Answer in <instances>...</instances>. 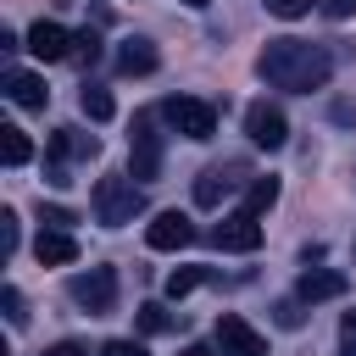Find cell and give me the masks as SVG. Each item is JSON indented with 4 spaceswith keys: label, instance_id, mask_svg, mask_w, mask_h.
<instances>
[{
    "label": "cell",
    "instance_id": "1",
    "mask_svg": "<svg viewBox=\"0 0 356 356\" xmlns=\"http://www.w3.org/2000/svg\"><path fill=\"white\" fill-rule=\"evenodd\" d=\"M334 72V56L312 39H267L256 56V78L267 89H289V95H312L323 89Z\"/></svg>",
    "mask_w": 356,
    "mask_h": 356
},
{
    "label": "cell",
    "instance_id": "2",
    "mask_svg": "<svg viewBox=\"0 0 356 356\" xmlns=\"http://www.w3.org/2000/svg\"><path fill=\"white\" fill-rule=\"evenodd\" d=\"M95 222H106V228H122V222H134L139 211H145V189L128 178V172H106V178H95Z\"/></svg>",
    "mask_w": 356,
    "mask_h": 356
},
{
    "label": "cell",
    "instance_id": "3",
    "mask_svg": "<svg viewBox=\"0 0 356 356\" xmlns=\"http://www.w3.org/2000/svg\"><path fill=\"white\" fill-rule=\"evenodd\" d=\"M161 117H167L184 139H211V134H217V106L200 100V95H167V100H161Z\"/></svg>",
    "mask_w": 356,
    "mask_h": 356
},
{
    "label": "cell",
    "instance_id": "4",
    "mask_svg": "<svg viewBox=\"0 0 356 356\" xmlns=\"http://www.w3.org/2000/svg\"><path fill=\"white\" fill-rule=\"evenodd\" d=\"M161 172V134H156V111H139L134 117V139H128V178L134 184H150Z\"/></svg>",
    "mask_w": 356,
    "mask_h": 356
},
{
    "label": "cell",
    "instance_id": "5",
    "mask_svg": "<svg viewBox=\"0 0 356 356\" xmlns=\"http://www.w3.org/2000/svg\"><path fill=\"white\" fill-rule=\"evenodd\" d=\"M67 295L89 312V317H106L117 306V267H89V273H72Z\"/></svg>",
    "mask_w": 356,
    "mask_h": 356
},
{
    "label": "cell",
    "instance_id": "6",
    "mask_svg": "<svg viewBox=\"0 0 356 356\" xmlns=\"http://www.w3.org/2000/svg\"><path fill=\"white\" fill-rule=\"evenodd\" d=\"M211 339H217V350H222V356H267V339H261L239 312H222V317H217V328H211Z\"/></svg>",
    "mask_w": 356,
    "mask_h": 356
},
{
    "label": "cell",
    "instance_id": "7",
    "mask_svg": "<svg viewBox=\"0 0 356 356\" xmlns=\"http://www.w3.org/2000/svg\"><path fill=\"white\" fill-rule=\"evenodd\" d=\"M245 134H250V145L278 150V145L289 139V122H284V111H278L273 100H250V106H245Z\"/></svg>",
    "mask_w": 356,
    "mask_h": 356
},
{
    "label": "cell",
    "instance_id": "8",
    "mask_svg": "<svg viewBox=\"0 0 356 356\" xmlns=\"http://www.w3.org/2000/svg\"><path fill=\"white\" fill-rule=\"evenodd\" d=\"M95 150H100V139H95V134H83V128H56V134H50V184H67V178H61V172H67V161H72V156H83V161H89Z\"/></svg>",
    "mask_w": 356,
    "mask_h": 356
},
{
    "label": "cell",
    "instance_id": "9",
    "mask_svg": "<svg viewBox=\"0 0 356 356\" xmlns=\"http://www.w3.org/2000/svg\"><path fill=\"white\" fill-rule=\"evenodd\" d=\"M217 250H256L261 245V222L250 217V211H228L222 222H211V234H206Z\"/></svg>",
    "mask_w": 356,
    "mask_h": 356
},
{
    "label": "cell",
    "instance_id": "10",
    "mask_svg": "<svg viewBox=\"0 0 356 356\" xmlns=\"http://www.w3.org/2000/svg\"><path fill=\"white\" fill-rule=\"evenodd\" d=\"M189 239H195V222H189L184 211H156L150 228H145V245H150V250H184Z\"/></svg>",
    "mask_w": 356,
    "mask_h": 356
},
{
    "label": "cell",
    "instance_id": "11",
    "mask_svg": "<svg viewBox=\"0 0 356 356\" xmlns=\"http://www.w3.org/2000/svg\"><path fill=\"white\" fill-rule=\"evenodd\" d=\"M28 50H33L39 61H72V33H67L61 22H44V17H39V22L28 28Z\"/></svg>",
    "mask_w": 356,
    "mask_h": 356
},
{
    "label": "cell",
    "instance_id": "12",
    "mask_svg": "<svg viewBox=\"0 0 356 356\" xmlns=\"http://www.w3.org/2000/svg\"><path fill=\"white\" fill-rule=\"evenodd\" d=\"M33 256H39V267H72V261H78V239H72L67 228H39Z\"/></svg>",
    "mask_w": 356,
    "mask_h": 356
},
{
    "label": "cell",
    "instance_id": "13",
    "mask_svg": "<svg viewBox=\"0 0 356 356\" xmlns=\"http://www.w3.org/2000/svg\"><path fill=\"white\" fill-rule=\"evenodd\" d=\"M6 100H11V106H22V111H44L50 89H44V78H39V72H6Z\"/></svg>",
    "mask_w": 356,
    "mask_h": 356
},
{
    "label": "cell",
    "instance_id": "14",
    "mask_svg": "<svg viewBox=\"0 0 356 356\" xmlns=\"http://www.w3.org/2000/svg\"><path fill=\"white\" fill-rule=\"evenodd\" d=\"M295 295H300V300H339V295H345V273H334V267H306L300 284H295Z\"/></svg>",
    "mask_w": 356,
    "mask_h": 356
},
{
    "label": "cell",
    "instance_id": "15",
    "mask_svg": "<svg viewBox=\"0 0 356 356\" xmlns=\"http://www.w3.org/2000/svg\"><path fill=\"white\" fill-rule=\"evenodd\" d=\"M156 67H161V56H156L150 39H122V44H117V72L145 78V72H156Z\"/></svg>",
    "mask_w": 356,
    "mask_h": 356
},
{
    "label": "cell",
    "instance_id": "16",
    "mask_svg": "<svg viewBox=\"0 0 356 356\" xmlns=\"http://www.w3.org/2000/svg\"><path fill=\"white\" fill-rule=\"evenodd\" d=\"M239 184V167H206L195 178V206H222V195Z\"/></svg>",
    "mask_w": 356,
    "mask_h": 356
},
{
    "label": "cell",
    "instance_id": "17",
    "mask_svg": "<svg viewBox=\"0 0 356 356\" xmlns=\"http://www.w3.org/2000/svg\"><path fill=\"white\" fill-rule=\"evenodd\" d=\"M78 106H83V117H89V122H106V117L117 111L111 89H100V83H83V89H78Z\"/></svg>",
    "mask_w": 356,
    "mask_h": 356
},
{
    "label": "cell",
    "instance_id": "18",
    "mask_svg": "<svg viewBox=\"0 0 356 356\" xmlns=\"http://www.w3.org/2000/svg\"><path fill=\"white\" fill-rule=\"evenodd\" d=\"M28 156H33V145H28V134H22L17 122H6V128H0V161H6V167H22Z\"/></svg>",
    "mask_w": 356,
    "mask_h": 356
},
{
    "label": "cell",
    "instance_id": "19",
    "mask_svg": "<svg viewBox=\"0 0 356 356\" xmlns=\"http://www.w3.org/2000/svg\"><path fill=\"white\" fill-rule=\"evenodd\" d=\"M273 200H278V178H250V189H245V206H239V211L261 217V211H267Z\"/></svg>",
    "mask_w": 356,
    "mask_h": 356
},
{
    "label": "cell",
    "instance_id": "20",
    "mask_svg": "<svg viewBox=\"0 0 356 356\" xmlns=\"http://www.w3.org/2000/svg\"><path fill=\"white\" fill-rule=\"evenodd\" d=\"M139 328H145V334H172L178 317H172L161 300H145V306H139Z\"/></svg>",
    "mask_w": 356,
    "mask_h": 356
},
{
    "label": "cell",
    "instance_id": "21",
    "mask_svg": "<svg viewBox=\"0 0 356 356\" xmlns=\"http://www.w3.org/2000/svg\"><path fill=\"white\" fill-rule=\"evenodd\" d=\"M206 278H211L206 267H178V273H167V295H172V300H184V295H189V289H200Z\"/></svg>",
    "mask_w": 356,
    "mask_h": 356
},
{
    "label": "cell",
    "instance_id": "22",
    "mask_svg": "<svg viewBox=\"0 0 356 356\" xmlns=\"http://www.w3.org/2000/svg\"><path fill=\"white\" fill-rule=\"evenodd\" d=\"M72 61H78V67H95V61H100V33H89V28L72 33Z\"/></svg>",
    "mask_w": 356,
    "mask_h": 356
},
{
    "label": "cell",
    "instance_id": "23",
    "mask_svg": "<svg viewBox=\"0 0 356 356\" xmlns=\"http://www.w3.org/2000/svg\"><path fill=\"white\" fill-rule=\"evenodd\" d=\"M0 306H6V323H11V328H22V323H28V306H22V289H17V284H6V289H0Z\"/></svg>",
    "mask_w": 356,
    "mask_h": 356
},
{
    "label": "cell",
    "instance_id": "24",
    "mask_svg": "<svg viewBox=\"0 0 356 356\" xmlns=\"http://www.w3.org/2000/svg\"><path fill=\"white\" fill-rule=\"evenodd\" d=\"M273 17H284V22H295V17H306L312 11V0H261Z\"/></svg>",
    "mask_w": 356,
    "mask_h": 356
},
{
    "label": "cell",
    "instance_id": "25",
    "mask_svg": "<svg viewBox=\"0 0 356 356\" xmlns=\"http://www.w3.org/2000/svg\"><path fill=\"white\" fill-rule=\"evenodd\" d=\"M17 250V211H0V256Z\"/></svg>",
    "mask_w": 356,
    "mask_h": 356
},
{
    "label": "cell",
    "instance_id": "26",
    "mask_svg": "<svg viewBox=\"0 0 356 356\" xmlns=\"http://www.w3.org/2000/svg\"><path fill=\"white\" fill-rule=\"evenodd\" d=\"M39 222H44V228H67V222H72V211H67V206H44V200H39Z\"/></svg>",
    "mask_w": 356,
    "mask_h": 356
},
{
    "label": "cell",
    "instance_id": "27",
    "mask_svg": "<svg viewBox=\"0 0 356 356\" xmlns=\"http://www.w3.org/2000/svg\"><path fill=\"white\" fill-rule=\"evenodd\" d=\"M273 312H278V328H300V295L295 300H278Z\"/></svg>",
    "mask_w": 356,
    "mask_h": 356
},
{
    "label": "cell",
    "instance_id": "28",
    "mask_svg": "<svg viewBox=\"0 0 356 356\" xmlns=\"http://www.w3.org/2000/svg\"><path fill=\"white\" fill-rule=\"evenodd\" d=\"M100 356H150L145 345H134V339H106L100 345Z\"/></svg>",
    "mask_w": 356,
    "mask_h": 356
},
{
    "label": "cell",
    "instance_id": "29",
    "mask_svg": "<svg viewBox=\"0 0 356 356\" xmlns=\"http://www.w3.org/2000/svg\"><path fill=\"white\" fill-rule=\"evenodd\" d=\"M317 11L334 17V22H345V17H356V0H317Z\"/></svg>",
    "mask_w": 356,
    "mask_h": 356
},
{
    "label": "cell",
    "instance_id": "30",
    "mask_svg": "<svg viewBox=\"0 0 356 356\" xmlns=\"http://www.w3.org/2000/svg\"><path fill=\"white\" fill-rule=\"evenodd\" d=\"M44 356H89V345H78V339H61V345H50Z\"/></svg>",
    "mask_w": 356,
    "mask_h": 356
},
{
    "label": "cell",
    "instance_id": "31",
    "mask_svg": "<svg viewBox=\"0 0 356 356\" xmlns=\"http://www.w3.org/2000/svg\"><path fill=\"white\" fill-rule=\"evenodd\" d=\"M178 356H217V350H206V345H184Z\"/></svg>",
    "mask_w": 356,
    "mask_h": 356
},
{
    "label": "cell",
    "instance_id": "32",
    "mask_svg": "<svg viewBox=\"0 0 356 356\" xmlns=\"http://www.w3.org/2000/svg\"><path fill=\"white\" fill-rule=\"evenodd\" d=\"M345 339H356V312H350V317H345Z\"/></svg>",
    "mask_w": 356,
    "mask_h": 356
},
{
    "label": "cell",
    "instance_id": "33",
    "mask_svg": "<svg viewBox=\"0 0 356 356\" xmlns=\"http://www.w3.org/2000/svg\"><path fill=\"white\" fill-rule=\"evenodd\" d=\"M339 356H356V339H345V350H339Z\"/></svg>",
    "mask_w": 356,
    "mask_h": 356
},
{
    "label": "cell",
    "instance_id": "34",
    "mask_svg": "<svg viewBox=\"0 0 356 356\" xmlns=\"http://www.w3.org/2000/svg\"><path fill=\"white\" fill-rule=\"evenodd\" d=\"M184 6H211V0H184Z\"/></svg>",
    "mask_w": 356,
    "mask_h": 356
}]
</instances>
